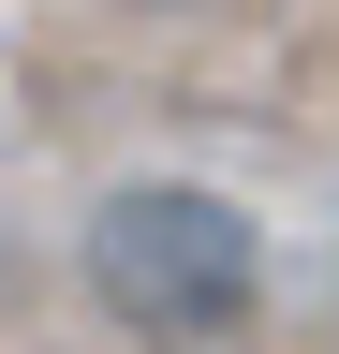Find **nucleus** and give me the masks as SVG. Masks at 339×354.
<instances>
[{
    "instance_id": "obj_2",
    "label": "nucleus",
    "mask_w": 339,
    "mask_h": 354,
    "mask_svg": "<svg viewBox=\"0 0 339 354\" xmlns=\"http://www.w3.org/2000/svg\"><path fill=\"white\" fill-rule=\"evenodd\" d=\"M133 15H222V0H133Z\"/></svg>"
},
{
    "instance_id": "obj_1",
    "label": "nucleus",
    "mask_w": 339,
    "mask_h": 354,
    "mask_svg": "<svg viewBox=\"0 0 339 354\" xmlns=\"http://www.w3.org/2000/svg\"><path fill=\"white\" fill-rule=\"evenodd\" d=\"M74 251H89L104 325L148 339V354H222L251 310H266V236H251V207L206 192V177H118Z\"/></svg>"
}]
</instances>
